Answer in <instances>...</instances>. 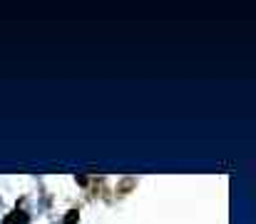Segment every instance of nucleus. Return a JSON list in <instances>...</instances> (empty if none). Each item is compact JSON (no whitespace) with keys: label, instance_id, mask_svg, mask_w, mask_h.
<instances>
[{"label":"nucleus","instance_id":"obj_1","mask_svg":"<svg viewBox=\"0 0 256 224\" xmlns=\"http://www.w3.org/2000/svg\"><path fill=\"white\" fill-rule=\"evenodd\" d=\"M134 184H137V179H134V177H127V179H124V182L117 187V194H124V192H130Z\"/></svg>","mask_w":256,"mask_h":224},{"label":"nucleus","instance_id":"obj_2","mask_svg":"<svg viewBox=\"0 0 256 224\" xmlns=\"http://www.w3.org/2000/svg\"><path fill=\"white\" fill-rule=\"evenodd\" d=\"M78 219H80V212L78 209H70L68 217H65V224H78Z\"/></svg>","mask_w":256,"mask_h":224},{"label":"nucleus","instance_id":"obj_3","mask_svg":"<svg viewBox=\"0 0 256 224\" xmlns=\"http://www.w3.org/2000/svg\"><path fill=\"white\" fill-rule=\"evenodd\" d=\"M20 214H22V212H18V209H15V212H12V214H10V217H8L2 224H20V222H22V217H20Z\"/></svg>","mask_w":256,"mask_h":224}]
</instances>
